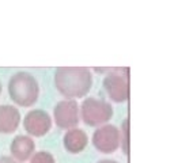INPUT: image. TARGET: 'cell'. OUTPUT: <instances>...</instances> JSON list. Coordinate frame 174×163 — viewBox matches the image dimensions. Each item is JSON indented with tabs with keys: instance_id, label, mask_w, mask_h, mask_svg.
Here are the masks:
<instances>
[{
	"instance_id": "obj_1",
	"label": "cell",
	"mask_w": 174,
	"mask_h": 163,
	"mask_svg": "<svg viewBox=\"0 0 174 163\" xmlns=\"http://www.w3.org/2000/svg\"><path fill=\"white\" fill-rule=\"evenodd\" d=\"M93 76L86 67H60L55 72V86L65 98H82L90 91Z\"/></svg>"
},
{
	"instance_id": "obj_2",
	"label": "cell",
	"mask_w": 174,
	"mask_h": 163,
	"mask_svg": "<svg viewBox=\"0 0 174 163\" xmlns=\"http://www.w3.org/2000/svg\"><path fill=\"white\" fill-rule=\"evenodd\" d=\"M8 94L16 105L23 108L33 106L38 99V82L29 72H16L8 82Z\"/></svg>"
},
{
	"instance_id": "obj_3",
	"label": "cell",
	"mask_w": 174,
	"mask_h": 163,
	"mask_svg": "<svg viewBox=\"0 0 174 163\" xmlns=\"http://www.w3.org/2000/svg\"><path fill=\"white\" fill-rule=\"evenodd\" d=\"M80 116L86 125L99 126L106 124L113 116V108L109 102L97 98H86L80 106Z\"/></svg>"
},
{
	"instance_id": "obj_4",
	"label": "cell",
	"mask_w": 174,
	"mask_h": 163,
	"mask_svg": "<svg viewBox=\"0 0 174 163\" xmlns=\"http://www.w3.org/2000/svg\"><path fill=\"white\" fill-rule=\"evenodd\" d=\"M107 95L113 102L121 103L129 98V83H128V68L113 69L109 75L103 79Z\"/></svg>"
},
{
	"instance_id": "obj_5",
	"label": "cell",
	"mask_w": 174,
	"mask_h": 163,
	"mask_svg": "<svg viewBox=\"0 0 174 163\" xmlns=\"http://www.w3.org/2000/svg\"><path fill=\"white\" fill-rule=\"evenodd\" d=\"M53 118L56 125L61 129H71L79 124V105L73 99L57 102L53 109Z\"/></svg>"
},
{
	"instance_id": "obj_6",
	"label": "cell",
	"mask_w": 174,
	"mask_h": 163,
	"mask_svg": "<svg viewBox=\"0 0 174 163\" xmlns=\"http://www.w3.org/2000/svg\"><path fill=\"white\" fill-rule=\"evenodd\" d=\"M93 144L99 152L111 154L120 147V130L117 126L106 124L95 130L93 134Z\"/></svg>"
},
{
	"instance_id": "obj_7",
	"label": "cell",
	"mask_w": 174,
	"mask_h": 163,
	"mask_svg": "<svg viewBox=\"0 0 174 163\" xmlns=\"http://www.w3.org/2000/svg\"><path fill=\"white\" fill-rule=\"evenodd\" d=\"M24 130L34 137H41L46 134L52 128V118L44 110H30L23 120Z\"/></svg>"
},
{
	"instance_id": "obj_8",
	"label": "cell",
	"mask_w": 174,
	"mask_h": 163,
	"mask_svg": "<svg viewBox=\"0 0 174 163\" xmlns=\"http://www.w3.org/2000/svg\"><path fill=\"white\" fill-rule=\"evenodd\" d=\"M35 150V143L30 136H19L14 137V140L11 141L10 145V151L11 155L15 160L18 162H26L31 158V155L34 154Z\"/></svg>"
},
{
	"instance_id": "obj_9",
	"label": "cell",
	"mask_w": 174,
	"mask_h": 163,
	"mask_svg": "<svg viewBox=\"0 0 174 163\" xmlns=\"http://www.w3.org/2000/svg\"><path fill=\"white\" fill-rule=\"evenodd\" d=\"M20 122V113L15 106L0 105V133L15 132Z\"/></svg>"
},
{
	"instance_id": "obj_10",
	"label": "cell",
	"mask_w": 174,
	"mask_h": 163,
	"mask_svg": "<svg viewBox=\"0 0 174 163\" xmlns=\"http://www.w3.org/2000/svg\"><path fill=\"white\" fill-rule=\"evenodd\" d=\"M64 148L71 154H79L82 152L89 143V137L83 129L79 128H71L65 132L63 137Z\"/></svg>"
},
{
	"instance_id": "obj_11",
	"label": "cell",
	"mask_w": 174,
	"mask_h": 163,
	"mask_svg": "<svg viewBox=\"0 0 174 163\" xmlns=\"http://www.w3.org/2000/svg\"><path fill=\"white\" fill-rule=\"evenodd\" d=\"M30 163H56L55 156L48 151H40L31 155Z\"/></svg>"
},
{
	"instance_id": "obj_12",
	"label": "cell",
	"mask_w": 174,
	"mask_h": 163,
	"mask_svg": "<svg viewBox=\"0 0 174 163\" xmlns=\"http://www.w3.org/2000/svg\"><path fill=\"white\" fill-rule=\"evenodd\" d=\"M120 143H121L124 154H128V118L124 120L121 125V132H120Z\"/></svg>"
},
{
	"instance_id": "obj_13",
	"label": "cell",
	"mask_w": 174,
	"mask_h": 163,
	"mask_svg": "<svg viewBox=\"0 0 174 163\" xmlns=\"http://www.w3.org/2000/svg\"><path fill=\"white\" fill-rule=\"evenodd\" d=\"M0 163H22V162L15 160L12 156H2L0 158Z\"/></svg>"
},
{
	"instance_id": "obj_14",
	"label": "cell",
	"mask_w": 174,
	"mask_h": 163,
	"mask_svg": "<svg viewBox=\"0 0 174 163\" xmlns=\"http://www.w3.org/2000/svg\"><path fill=\"white\" fill-rule=\"evenodd\" d=\"M98 163H118L116 160H110V159H103V160H99Z\"/></svg>"
},
{
	"instance_id": "obj_15",
	"label": "cell",
	"mask_w": 174,
	"mask_h": 163,
	"mask_svg": "<svg viewBox=\"0 0 174 163\" xmlns=\"http://www.w3.org/2000/svg\"><path fill=\"white\" fill-rule=\"evenodd\" d=\"M0 94H2V83H0Z\"/></svg>"
}]
</instances>
